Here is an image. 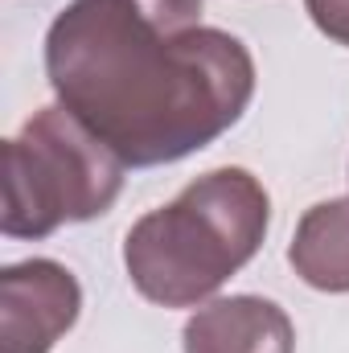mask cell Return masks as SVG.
<instances>
[{"label": "cell", "mask_w": 349, "mask_h": 353, "mask_svg": "<svg viewBox=\"0 0 349 353\" xmlns=\"http://www.w3.org/2000/svg\"><path fill=\"white\" fill-rule=\"evenodd\" d=\"M206 0H70L46 33L58 103L132 169L177 165L230 132L251 94V50L201 25Z\"/></svg>", "instance_id": "6da1fadb"}, {"label": "cell", "mask_w": 349, "mask_h": 353, "mask_svg": "<svg viewBox=\"0 0 349 353\" xmlns=\"http://www.w3.org/2000/svg\"><path fill=\"white\" fill-rule=\"evenodd\" d=\"M267 222L271 197L259 181L247 169H214L128 230L123 267L144 300L193 308L259 255Z\"/></svg>", "instance_id": "7a4b0ae2"}, {"label": "cell", "mask_w": 349, "mask_h": 353, "mask_svg": "<svg viewBox=\"0 0 349 353\" xmlns=\"http://www.w3.org/2000/svg\"><path fill=\"white\" fill-rule=\"evenodd\" d=\"M123 161L62 103L41 107L4 144V234L46 239L107 214L123 189Z\"/></svg>", "instance_id": "3957f363"}, {"label": "cell", "mask_w": 349, "mask_h": 353, "mask_svg": "<svg viewBox=\"0 0 349 353\" xmlns=\"http://www.w3.org/2000/svg\"><path fill=\"white\" fill-rule=\"evenodd\" d=\"M83 288L54 259H25L0 271L4 353H50L79 321Z\"/></svg>", "instance_id": "277c9868"}, {"label": "cell", "mask_w": 349, "mask_h": 353, "mask_svg": "<svg viewBox=\"0 0 349 353\" xmlns=\"http://www.w3.org/2000/svg\"><path fill=\"white\" fill-rule=\"evenodd\" d=\"M181 345L185 353H296V329L275 300L226 296L189 316Z\"/></svg>", "instance_id": "5b68a950"}, {"label": "cell", "mask_w": 349, "mask_h": 353, "mask_svg": "<svg viewBox=\"0 0 349 353\" xmlns=\"http://www.w3.org/2000/svg\"><path fill=\"white\" fill-rule=\"evenodd\" d=\"M296 275L317 292H349V197L317 201L288 247Z\"/></svg>", "instance_id": "8992f818"}, {"label": "cell", "mask_w": 349, "mask_h": 353, "mask_svg": "<svg viewBox=\"0 0 349 353\" xmlns=\"http://www.w3.org/2000/svg\"><path fill=\"white\" fill-rule=\"evenodd\" d=\"M312 25L333 37L337 46H349V0H304Z\"/></svg>", "instance_id": "52a82bcc"}]
</instances>
